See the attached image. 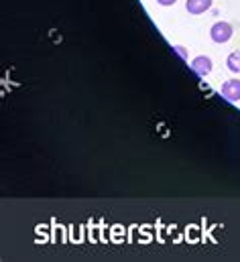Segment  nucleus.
<instances>
[{"label": "nucleus", "mask_w": 240, "mask_h": 262, "mask_svg": "<svg viewBox=\"0 0 240 262\" xmlns=\"http://www.w3.org/2000/svg\"><path fill=\"white\" fill-rule=\"evenodd\" d=\"M175 2H177V0H157L159 6H173Z\"/></svg>", "instance_id": "nucleus-7"}, {"label": "nucleus", "mask_w": 240, "mask_h": 262, "mask_svg": "<svg viewBox=\"0 0 240 262\" xmlns=\"http://www.w3.org/2000/svg\"><path fill=\"white\" fill-rule=\"evenodd\" d=\"M173 51H175V53L179 55L183 61H189V57H187V51H185V47H181V45H175V47H173Z\"/></svg>", "instance_id": "nucleus-6"}, {"label": "nucleus", "mask_w": 240, "mask_h": 262, "mask_svg": "<svg viewBox=\"0 0 240 262\" xmlns=\"http://www.w3.org/2000/svg\"><path fill=\"white\" fill-rule=\"evenodd\" d=\"M226 67H228L232 73H240V51H232V53L226 57Z\"/></svg>", "instance_id": "nucleus-5"}, {"label": "nucleus", "mask_w": 240, "mask_h": 262, "mask_svg": "<svg viewBox=\"0 0 240 262\" xmlns=\"http://www.w3.org/2000/svg\"><path fill=\"white\" fill-rule=\"evenodd\" d=\"M220 96L226 100V102H240V79L238 77H232L228 81L222 83L220 88Z\"/></svg>", "instance_id": "nucleus-2"}, {"label": "nucleus", "mask_w": 240, "mask_h": 262, "mask_svg": "<svg viewBox=\"0 0 240 262\" xmlns=\"http://www.w3.org/2000/svg\"><path fill=\"white\" fill-rule=\"evenodd\" d=\"M234 37V27L228 20H218L210 27V39L218 45H226Z\"/></svg>", "instance_id": "nucleus-1"}, {"label": "nucleus", "mask_w": 240, "mask_h": 262, "mask_svg": "<svg viewBox=\"0 0 240 262\" xmlns=\"http://www.w3.org/2000/svg\"><path fill=\"white\" fill-rule=\"evenodd\" d=\"M189 67H191V71L197 73L199 77H208V75L212 73V69H214V61H212V57H208V55H197V57L191 59Z\"/></svg>", "instance_id": "nucleus-3"}, {"label": "nucleus", "mask_w": 240, "mask_h": 262, "mask_svg": "<svg viewBox=\"0 0 240 262\" xmlns=\"http://www.w3.org/2000/svg\"><path fill=\"white\" fill-rule=\"evenodd\" d=\"M212 2L214 0H185V10L191 16H199L212 8Z\"/></svg>", "instance_id": "nucleus-4"}]
</instances>
